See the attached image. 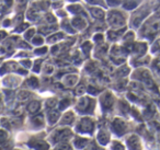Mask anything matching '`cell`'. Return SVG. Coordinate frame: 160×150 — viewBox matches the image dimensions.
<instances>
[{
	"label": "cell",
	"mask_w": 160,
	"mask_h": 150,
	"mask_svg": "<svg viewBox=\"0 0 160 150\" xmlns=\"http://www.w3.org/2000/svg\"><path fill=\"white\" fill-rule=\"evenodd\" d=\"M39 109H40V103H37V102H31L29 104V106H27V110L31 113H35L36 111H39Z\"/></svg>",
	"instance_id": "cell-1"
},
{
	"label": "cell",
	"mask_w": 160,
	"mask_h": 150,
	"mask_svg": "<svg viewBox=\"0 0 160 150\" xmlns=\"http://www.w3.org/2000/svg\"><path fill=\"white\" fill-rule=\"evenodd\" d=\"M27 97H29V93H27V92H21V93L19 94V97H21V100H25Z\"/></svg>",
	"instance_id": "cell-2"
}]
</instances>
